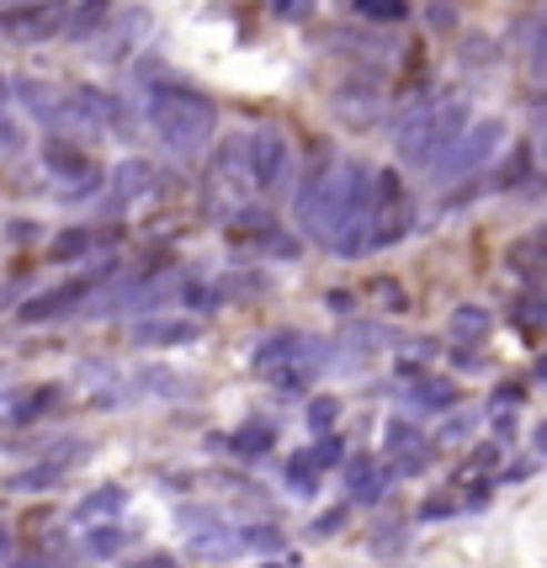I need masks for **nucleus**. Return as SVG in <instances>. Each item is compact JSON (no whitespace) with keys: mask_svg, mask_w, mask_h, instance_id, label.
<instances>
[{"mask_svg":"<svg viewBox=\"0 0 547 568\" xmlns=\"http://www.w3.org/2000/svg\"><path fill=\"white\" fill-rule=\"evenodd\" d=\"M484 329H489V308H478V303L452 308V341H478Z\"/></svg>","mask_w":547,"mask_h":568,"instance_id":"nucleus-21","label":"nucleus"},{"mask_svg":"<svg viewBox=\"0 0 547 568\" xmlns=\"http://www.w3.org/2000/svg\"><path fill=\"white\" fill-rule=\"evenodd\" d=\"M144 192H154V165L150 160H123L112 171V207H128V202L144 197Z\"/></svg>","mask_w":547,"mask_h":568,"instance_id":"nucleus-13","label":"nucleus"},{"mask_svg":"<svg viewBox=\"0 0 547 568\" xmlns=\"http://www.w3.org/2000/svg\"><path fill=\"white\" fill-rule=\"evenodd\" d=\"M356 17H367V22H404L409 0H356Z\"/></svg>","mask_w":547,"mask_h":568,"instance_id":"nucleus-22","label":"nucleus"},{"mask_svg":"<svg viewBox=\"0 0 547 568\" xmlns=\"http://www.w3.org/2000/svg\"><path fill=\"white\" fill-rule=\"evenodd\" d=\"M128 495L118 489V484H101V489H91V495L75 505V526H101V520H118L123 516Z\"/></svg>","mask_w":547,"mask_h":568,"instance_id":"nucleus-14","label":"nucleus"},{"mask_svg":"<svg viewBox=\"0 0 547 568\" xmlns=\"http://www.w3.org/2000/svg\"><path fill=\"white\" fill-rule=\"evenodd\" d=\"M85 531H91V558H112V552H118V547H123V531H118V526H112V520H101V526H85Z\"/></svg>","mask_w":547,"mask_h":568,"instance_id":"nucleus-23","label":"nucleus"},{"mask_svg":"<svg viewBox=\"0 0 547 568\" xmlns=\"http://www.w3.org/2000/svg\"><path fill=\"white\" fill-rule=\"evenodd\" d=\"M308 452H314V463H320V468H335V463H346V442H341V436H330V430H324V442L308 446Z\"/></svg>","mask_w":547,"mask_h":568,"instance_id":"nucleus-27","label":"nucleus"},{"mask_svg":"<svg viewBox=\"0 0 547 568\" xmlns=\"http://www.w3.org/2000/svg\"><path fill=\"white\" fill-rule=\"evenodd\" d=\"M70 112H75L80 128H101V133H123L128 128V112L118 97H107V91H97V85H80V91H70Z\"/></svg>","mask_w":547,"mask_h":568,"instance_id":"nucleus-8","label":"nucleus"},{"mask_svg":"<svg viewBox=\"0 0 547 568\" xmlns=\"http://www.w3.org/2000/svg\"><path fill=\"white\" fill-rule=\"evenodd\" d=\"M373 219V171L356 160H324L298 186V229L341 255H367Z\"/></svg>","mask_w":547,"mask_h":568,"instance_id":"nucleus-1","label":"nucleus"},{"mask_svg":"<svg viewBox=\"0 0 547 568\" xmlns=\"http://www.w3.org/2000/svg\"><path fill=\"white\" fill-rule=\"evenodd\" d=\"M234 452H245V457L272 452V430H266V425H245V430H234Z\"/></svg>","mask_w":547,"mask_h":568,"instance_id":"nucleus-24","label":"nucleus"},{"mask_svg":"<svg viewBox=\"0 0 547 568\" xmlns=\"http://www.w3.org/2000/svg\"><path fill=\"white\" fill-rule=\"evenodd\" d=\"M266 568H287V564H266Z\"/></svg>","mask_w":547,"mask_h":568,"instance_id":"nucleus-40","label":"nucleus"},{"mask_svg":"<svg viewBox=\"0 0 547 568\" xmlns=\"http://www.w3.org/2000/svg\"><path fill=\"white\" fill-rule=\"evenodd\" d=\"M75 303H85V282H64V287H53V293H43V297H27L22 320L27 324L59 320V314H64V308H75Z\"/></svg>","mask_w":547,"mask_h":568,"instance_id":"nucleus-11","label":"nucleus"},{"mask_svg":"<svg viewBox=\"0 0 547 568\" xmlns=\"http://www.w3.org/2000/svg\"><path fill=\"white\" fill-rule=\"evenodd\" d=\"M320 463H314V452H293V457H287V489H293V495H314V489H320Z\"/></svg>","mask_w":547,"mask_h":568,"instance_id":"nucleus-20","label":"nucleus"},{"mask_svg":"<svg viewBox=\"0 0 547 568\" xmlns=\"http://www.w3.org/2000/svg\"><path fill=\"white\" fill-rule=\"evenodd\" d=\"M452 510H457V499H452V495H430L421 505V520H447Z\"/></svg>","mask_w":547,"mask_h":568,"instance_id":"nucleus-30","label":"nucleus"},{"mask_svg":"<svg viewBox=\"0 0 547 568\" xmlns=\"http://www.w3.org/2000/svg\"><path fill=\"white\" fill-rule=\"evenodd\" d=\"M421 446V430L404 420H388V457H404V452H415Z\"/></svg>","mask_w":547,"mask_h":568,"instance_id":"nucleus-26","label":"nucleus"},{"mask_svg":"<svg viewBox=\"0 0 547 568\" xmlns=\"http://www.w3.org/2000/svg\"><path fill=\"white\" fill-rule=\"evenodd\" d=\"M144 112H150L154 139L171 154H202L219 133V106L202 91H186V85H154Z\"/></svg>","mask_w":547,"mask_h":568,"instance_id":"nucleus-2","label":"nucleus"},{"mask_svg":"<svg viewBox=\"0 0 547 568\" xmlns=\"http://www.w3.org/2000/svg\"><path fill=\"white\" fill-rule=\"evenodd\" d=\"M341 526H346V510H324V516L314 520V526H308V531H314V537H335V531H341Z\"/></svg>","mask_w":547,"mask_h":568,"instance_id":"nucleus-31","label":"nucleus"},{"mask_svg":"<svg viewBox=\"0 0 547 568\" xmlns=\"http://www.w3.org/2000/svg\"><path fill=\"white\" fill-rule=\"evenodd\" d=\"M415 229V202L404 192V181L394 171L373 175V219H367V250L398 245L404 234Z\"/></svg>","mask_w":547,"mask_h":568,"instance_id":"nucleus-5","label":"nucleus"},{"mask_svg":"<svg viewBox=\"0 0 547 568\" xmlns=\"http://www.w3.org/2000/svg\"><path fill=\"white\" fill-rule=\"evenodd\" d=\"M43 160H49V171L59 175V181H75V197H85V192L101 186V165L85 160L80 149H70L64 139H49V144H43Z\"/></svg>","mask_w":547,"mask_h":568,"instance_id":"nucleus-9","label":"nucleus"},{"mask_svg":"<svg viewBox=\"0 0 547 568\" xmlns=\"http://www.w3.org/2000/svg\"><path fill=\"white\" fill-rule=\"evenodd\" d=\"M53 394H59V388H32V394H27V388H11V394H0V420L27 425L32 415H43V409H49Z\"/></svg>","mask_w":547,"mask_h":568,"instance_id":"nucleus-15","label":"nucleus"},{"mask_svg":"<svg viewBox=\"0 0 547 568\" xmlns=\"http://www.w3.org/2000/svg\"><path fill=\"white\" fill-rule=\"evenodd\" d=\"M495 463H499V446H495V442H484V446H478V452L468 457V468H463V478H478V473H489Z\"/></svg>","mask_w":547,"mask_h":568,"instance_id":"nucleus-29","label":"nucleus"},{"mask_svg":"<svg viewBox=\"0 0 547 568\" xmlns=\"http://www.w3.org/2000/svg\"><path fill=\"white\" fill-rule=\"evenodd\" d=\"M144 568H175L171 558H144Z\"/></svg>","mask_w":547,"mask_h":568,"instance_id":"nucleus-36","label":"nucleus"},{"mask_svg":"<svg viewBox=\"0 0 547 568\" xmlns=\"http://www.w3.org/2000/svg\"><path fill=\"white\" fill-rule=\"evenodd\" d=\"M537 64H547V22H543V32H537Z\"/></svg>","mask_w":547,"mask_h":568,"instance_id":"nucleus-35","label":"nucleus"},{"mask_svg":"<svg viewBox=\"0 0 547 568\" xmlns=\"http://www.w3.org/2000/svg\"><path fill=\"white\" fill-rule=\"evenodd\" d=\"M521 250H531V255H537V261L547 266V223H543V229H531V234H526Z\"/></svg>","mask_w":547,"mask_h":568,"instance_id":"nucleus-32","label":"nucleus"},{"mask_svg":"<svg viewBox=\"0 0 547 568\" xmlns=\"http://www.w3.org/2000/svg\"><path fill=\"white\" fill-rule=\"evenodd\" d=\"M404 404H409V409H452V404H457V388H452L447 377H421V372H415Z\"/></svg>","mask_w":547,"mask_h":568,"instance_id":"nucleus-17","label":"nucleus"},{"mask_svg":"<svg viewBox=\"0 0 547 568\" xmlns=\"http://www.w3.org/2000/svg\"><path fill=\"white\" fill-rule=\"evenodd\" d=\"M346 489L351 499H383V489H388V468H377L373 457H351L346 463Z\"/></svg>","mask_w":547,"mask_h":568,"instance_id":"nucleus-16","label":"nucleus"},{"mask_svg":"<svg viewBox=\"0 0 547 568\" xmlns=\"http://www.w3.org/2000/svg\"><path fill=\"white\" fill-rule=\"evenodd\" d=\"M335 415H341V404H335V398H314V404H308V425H314V430H330V425H335Z\"/></svg>","mask_w":547,"mask_h":568,"instance_id":"nucleus-28","label":"nucleus"},{"mask_svg":"<svg viewBox=\"0 0 547 568\" xmlns=\"http://www.w3.org/2000/svg\"><path fill=\"white\" fill-rule=\"evenodd\" d=\"M543 154H547V139H543Z\"/></svg>","mask_w":547,"mask_h":568,"instance_id":"nucleus-41","label":"nucleus"},{"mask_svg":"<svg viewBox=\"0 0 547 568\" xmlns=\"http://www.w3.org/2000/svg\"><path fill=\"white\" fill-rule=\"evenodd\" d=\"M107 17H112V0H80V6L64 11V27H59V32L80 43V38H91L97 27H107Z\"/></svg>","mask_w":547,"mask_h":568,"instance_id":"nucleus-18","label":"nucleus"},{"mask_svg":"<svg viewBox=\"0 0 547 568\" xmlns=\"http://www.w3.org/2000/svg\"><path fill=\"white\" fill-rule=\"evenodd\" d=\"M245 165H250V186L255 192H276L287 175H293V149L276 128H261L245 139Z\"/></svg>","mask_w":547,"mask_h":568,"instance_id":"nucleus-6","label":"nucleus"},{"mask_svg":"<svg viewBox=\"0 0 547 568\" xmlns=\"http://www.w3.org/2000/svg\"><path fill=\"white\" fill-rule=\"evenodd\" d=\"M320 341H308L303 329H282V335H266L261 351H255V372H272L282 362H314L320 367Z\"/></svg>","mask_w":547,"mask_h":568,"instance_id":"nucleus-10","label":"nucleus"},{"mask_svg":"<svg viewBox=\"0 0 547 568\" xmlns=\"http://www.w3.org/2000/svg\"><path fill=\"white\" fill-rule=\"evenodd\" d=\"M202 329L192 320H144V324H133V341L139 346H192Z\"/></svg>","mask_w":547,"mask_h":568,"instance_id":"nucleus-12","label":"nucleus"},{"mask_svg":"<svg viewBox=\"0 0 547 568\" xmlns=\"http://www.w3.org/2000/svg\"><path fill=\"white\" fill-rule=\"evenodd\" d=\"M537 383H547V356H537Z\"/></svg>","mask_w":547,"mask_h":568,"instance_id":"nucleus-37","label":"nucleus"},{"mask_svg":"<svg viewBox=\"0 0 547 568\" xmlns=\"http://www.w3.org/2000/svg\"><path fill=\"white\" fill-rule=\"evenodd\" d=\"M0 101H6V80H0Z\"/></svg>","mask_w":547,"mask_h":568,"instance_id":"nucleus-39","label":"nucleus"},{"mask_svg":"<svg viewBox=\"0 0 547 568\" xmlns=\"http://www.w3.org/2000/svg\"><path fill=\"white\" fill-rule=\"evenodd\" d=\"M499 144H505V123H499V118H478V123L468 118V128H463V133L436 154V165H430L436 186H452V181H463V175L484 171V160H489Z\"/></svg>","mask_w":547,"mask_h":568,"instance_id":"nucleus-4","label":"nucleus"},{"mask_svg":"<svg viewBox=\"0 0 547 568\" xmlns=\"http://www.w3.org/2000/svg\"><path fill=\"white\" fill-rule=\"evenodd\" d=\"M85 245H91V234H80V229H75V234H59V245H53V250H59V255H80Z\"/></svg>","mask_w":547,"mask_h":568,"instance_id":"nucleus-33","label":"nucleus"},{"mask_svg":"<svg viewBox=\"0 0 547 568\" xmlns=\"http://www.w3.org/2000/svg\"><path fill=\"white\" fill-rule=\"evenodd\" d=\"M468 118H473L468 97H457V91L421 101V106L398 123V139H394L398 160H404V165H436V154L468 128Z\"/></svg>","mask_w":547,"mask_h":568,"instance_id":"nucleus-3","label":"nucleus"},{"mask_svg":"<svg viewBox=\"0 0 547 568\" xmlns=\"http://www.w3.org/2000/svg\"><path fill=\"white\" fill-rule=\"evenodd\" d=\"M70 457H85V452H64V457H59V463H43V468H27V473H17V478H11V489H17V495H38V489H53V484H59V473H64V463H70Z\"/></svg>","mask_w":547,"mask_h":568,"instance_id":"nucleus-19","label":"nucleus"},{"mask_svg":"<svg viewBox=\"0 0 547 568\" xmlns=\"http://www.w3.org/2000/svg\"><path fill=\"white\" fill-rule=\"evenodd\" d=\"M240 547H255V552H282V531H276V526H245V531H240Z\"/></svg>","mask_w":547,"mask_h":568,"instance_id":"nucleus-25","label":"nucleus"},{"mask_svg":"<svg viewBox=\"0 0 547 568\" xmlns=\"http://www.w3.org/2000/svg\"><path fill=\"white\" fill-rule=\"evenodd\" d=\"M6 558H11V542H6V531H0V564H6Z\"/></svg>","mask_w":547,"mask_h":568,"instance_id":"nucleus-38","label":"nucleus"},{"mask_svg":"<svg viewBox=\"0 0 547 568\" xmlns=\"http://www.w3.org/2000/svg\"><path fill=\"white\" fill-rule=\"evenodd\" d=\"M64 0H27V6H11L0 11V32L6 38H22V43H38V38H53L64 27Z\"/></svg>","mask_w":547,"mask_h":568,"instance_id":"nucleus-7","label":"nucleus"},{"mask_svg":"<svg viewBox=\"0 0 547 568\" xmlns=\"http://www.w3.org/2000/svg\"><path fill=\"white\" fill-rule=\"evenodd\" d=\"M531 446H537V452H543V457H547V420L537 425V430H531Z\"/></svg>","mask_w":547,"mask_h":568,"instance_id":"nucleus-34","label":"nucleus"}]
</instances>
